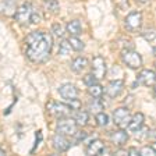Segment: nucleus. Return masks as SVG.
<instances>
[{
	"mask_svg": "<svg viewBox=\"0 0 156 156\" xmlns=\"http://www.w3.org/2000/svg\"><path fill=\"white\" fill-rule=\"evenodd\" d=\"M130 119H131L130 110L126 109V107H119L113 113V121L119 127H126L128 124V121H130Z\"/></svg>",
	"mask_w": 156,
	"mask_h": 156,
	"instance_id": "obj_8",
	"label": "nucleus"
},
{
	"mask_svg": "<svg viewBox=\"0 0 156 156\" xmlns=\"http://www.w3.org/2000/svg\"><path fill=\"white\" fill-rule=\"evenodd\" d=\"M89 109H91V112H94V113H99V112L103 110V105H102V102L98 99V98H95L94 101L91 102V105H89Z\"/></svg>",
	"mask_w": 156,
	"mask_h": 156,
	"instance_id": "obj_21",
	"label": "nucleus"
},
{
	"mask_svg": "<svg viewBox=\"0 0 156 156\" xmlns=\"http://www.w3.org/2000/svg\"><path fill=\"white\" fill-rule=\"evenodd\" d=\"M110 140L116 146H123L124 144L128 141V134L124 130H119L116 133L110 134Z\"/></svg>",
	"mask_w": 156,
	"mask_h": 156,
	"instance_id": "obj_14",
	"label": "nucleus"
},
{
	"mask_svg": "<svg viewBox=\"0 0 156 156\" xmlns=\"http://www.w3.org/2000/svg\"><path fill=\"white\" fill-rule=\"evenodd\" d=\"M121 58H123V62L126 66H128L130 68H140L142 66V57L136 52L134 50H124L123 55H121Z\"/></svg>",
	"mask_w": 156,
	"mask_h": 156,
	"instance_id": "obj_4",
	"label": "nucleus"
},
{
	"mask_svg": "<svg viewBox=\"0 0 156 156\" xmlns=\"http://www.w3.org/2000/svg\"><path fill=\"white\" fill-rule=\"evenodd\" d=\"M53 146L55 149L58 152H66V151L70 149V141L66 138L63 134H57V135L53 136Z\"/></svg>",
	"mask_w": 156,
	"mask_h": 156,
	"instance_id": "obj_12",
	"label": "nucleus"
},
{
	"mask_svg": "<svg viewBox=\"0 0 156 156\" xmlns=\"http://www.w3.org/2000/svg\"><path fill=\"white\" fill-rule=\"evenodd\" d=\"M70 52H71V45H70V42H68V41H63V42L60 43V55L66 56V55H70Z\"/></svg>",
	"mask_w": 156,
	"mask_h": 156,
	"instance_id": "obj_23",
	"label": "nucleus"
},
{
	"mask_svg": "<svg viewBox=\"0 0 156 156\" xmlns=\"http://www.w3.org/2000/svg\"><path fill=\"white\" fill-rule=\"evenodd\" d=\"M27 43V56L34 63H43L52 52L53 38L49 32L35 31L29 34L25 39Z\"/></svg>",
	"mask_w": 156,
	"mask_h": 156,
	"instance_id": "obj_1",
	"label": "nucleus"
},
{
	"mask_svg": "<svg viewBox=\"0 0 156 156\" xmlns=\"http://www.w3.org/2000/svg\"><path fill=\"white\" fill-rule=\"evenodd\" d=\"M91 74L96 78L98 81L102 80V78H105V75H106V64H105L103 57H101V56L94 57V60H92V73Z\"/></svg>",
	"mask_w": 156,
	"mask_h": 156,
	"instance_id": "obj_6",
	"label": "nucleus"
},
{
	"mask_svg": "<svg viewBox=\"0 0 156 156\" xmlns=\"http://www.w3.org/2000/svg\"><path fill=\"white\" fill-rule=\"evenodd\" d=\"M124 23H126L127 29H130V31H138V29L141 28V25H142V14H141L140 11H133V13H130L126 17Z\"/></svg>",
	"mask_w": 156,
	"mask_h": 156,
	"instance_id": "obj_7",
	"label": "nucleus"
},
{
	"mask_svg": "<svg viewBox=\"0 0 156 156\" xmlns=\"http://www.w3.org/2000/svg\"><path fill=\"white\" fill-rule=\"evenodd\" d=\"M88 119H89V114L85 110H80L78 109V112H75V114H74V121L77 126H81V127L87 126Z\"/></svg>",
	"mask_w": 156,
	"mask_h": 156,
	"instance_id": "obj_17",
	"label": "nucleus"
},
{
	"mask_svg": "<svg viewBox=\"0 0 156 156\" xmlns=\"http://www.w3.org/2000/svg\"><path fill=\"white\" fill-rule=\"evenodd\" d=\"M123 88H124V82L121 81V80L112 81V82H109V85L106 87V95L109 98H112V99H113V98H117L121 94Z\"/></svg>",
	"mask_w": 156,
	"mask_h": 156,
	"instance_id": "obj_9",
	"label": "nucleus"
},
{
	"mask_svg": "<svg viewBox=\"0 0 156 156\" xmlns=\"http://www.w3.org/2000/svg\"><path fill=\"white\" fill-rule=\"evenodd\" d=\"M144 121H145V116L142 113H136L134 114V117H131L127 127H128V130L131 133H136V131H140L144 126Z\"/></svg>",
	"mask_w": 156,
	"mask_h": 156,
	"instance_id": "obj_10",
	"label": "nucleus"
},
{
	"mask_svg": "<svg viewBox=\"0 0 156 156\" xmlns=\"http://www.w3.org/2000/svg\"><path fill=\"white\" fill-rule=\"evenodd\" d=\"M3 155H6V152H4V151L0 148V156H3Z\"/></svg>",
	"mask_w": 156,
	"mask_h": 156,
	"instance_id": "obj_32",
	"label": "nucleus"
},
{
	"mask_svg": "<svg viewBox=\"0 0 156 156\" xmlns=\"http://www.w3.org/2000/svg\"><path fill=\"white\" fill-rule=\"evenodd\" d=\"M88 66V60L85 57H77L74 62L71 63V70L77 74H80L81 71H84Z\"/></svg>",
	"mask_w": 156,
	"mask_h": 156,
	"instance_id": "obj_16",
	"label": "nucleus"
},
{
	"mask_svg": "<svg viewBox=\"0 0 156 156\" xmlns=\"http://www.w3.org/2000/svg\"><path fill=\"white\" fill-rule=\"evenodd\" d=\"M103 151H105V144L101 140H94L87 148L88 155H101Z\"/></svg>",
	"mask_w": 156,
	"mask_h": 156,
	"instance_id": "obj_15",
	"label": "nucleus"
},
{
	"mask_svg": "<svg viewBox=\"0 0 156 156\" xmlns=\"http://www.w3.org/2000/svg\"><path fill=\"white\" fill-rule=\"evenodd\" d=\"M128 155H131V156H138V151L134 149V148H131V149L128 151Z\"/></svg>",
	"mask_w": 156,
	"mask_h": 156,
	"instance_id": "obj_30",
	"label": "nucleus"
},
{
	"mask_svg": "<svg viewBox=\"0 0 156 156\" xmlns=\"http://www.w3.org/2000/svg\"><path fill=\"white\" fill-rule=\"evenodd\" d=\"M52 29H53V32L56 34V36H63V35H64V29L62 28V25H60V24H53Z\"/></svg>",
	"mask_w": 156,
	"mask_h": 156,
	"instance_id": "obj_28",
	"label": "nucleus"
},
{
	"mask_svg": "<svg viewBox=\"0 0 156 156\" xmlns=\"http://www.w3.org/2000/svg\"><path fill=\"white\" fill-rule=\"evenodd\" d=\"M74 136H75V141L77 142H81L82 140H85V136H87V133H84V131H75V134H74Z\"/></svg>",
	"mask_w": 156,
	"mask_h": 156,
	"instance_id": "obj_29",
	"label": "nucleus"
},
{
	"mask_svg": "<svg viewBox=\"0 0 156 156\" xmlns=\"http://www.w3.org/2000/svg\"><path fill=\"white\" fill-rule=\"evenodd\" d=\"M56 130L58 134H63V135H74L77 131V124H75L74 119L62 117V119H58Z\"/></svg>",
	"mask_w": 156,
	"mask_h": 156,
	"instance_id": "obj_3",
	"label": "nucleus"
},
{
	"mask_svg": "<svg viewBox=\"0 0 156 156\" xmlns=\"http://www.w3.org/2000/svg\"><path fill=\"white\" fill-rule=\"evenodd\" d=\"M48 110L56 119H62V117H67L68 113L71 112V109L67 106V103H60V102H50L48 105Z\"/></svg>",
	"mask_w": 156,
	"mask_h": 156,
	"instance_id": "obj_5",
	"label": "nucleus"
},
{
	"mask_svg": "<svg viewBox=\"0 0 156 156\" xmlns=\"http://www.w3.org/2000/svg\"><path fill=\"white\" fill-rule=\"evenodd\" d=\"M138 155H142V156H155L156 155V152H155V149L153 148H151V146H144L142 149H140L138 151Z\"/></svg>",
	"mask_w": 156,
	"mask_h": 156,
	"instance_id": "obj_26",
	"label": "nucleus"
},
{
	"mask_svg": "<svg viewBox=\"0 0 156 156\" xmlns=\"http://www.w3.org/2000/svg\"><path fill=\"white\" fill-rule=\"evenodd\" d=\"M88 92H89V95H91L92 98H101L102 95H103V87L102 85H99L96 82V84L91 85V87H88Z\"/></svg>",
	"mask_w": 156,
	"mask_h": 156,
	"instance_id": "obj_19",
	"label": "nucleus"
},
{
	"mask_svg": "<svg viewBox=\"0 0 156 156\" xmlns=\"http://www.w3.org/2000/svg\"><path fill=\"white\" fill-rule=\"evenodd\" d=\"M96 123H98V126L105 127L107 123H109V117H107V114H105L103 112L96 113Z\"/></svg>",
	"mask_w": 156,
	"mask_h": 156,
	"instance_id": "obj_22",
	"label": "nucleus"
},
{
	"mask_svg": "<svg viewBox=\"0 0 156 156\" xmlns=\"http://www.w3.org/2000/svg\"><path fill=\"white\" fill-rule=\"evenodd\" d=\"M140 3H142V4H146V3H149V0H138Z\"/></svg>",
	"mask_w": 156,
	"mask_h": 156,
	"instance_id": "obj_31",
	"label": "nucleus"
},
{
	"mask_svg": "<svg viewBox=\"0 0 156 156\" xmlns=\"http://www.w3.org/2000/svg\"><path fill=\"white\" fill-rule=\"evenodd\" d=\"M67 106L71 109V110H78L81 107V102L78 101L77 98L75 99H67Z\"/></svg>",
	"mask_w": 156,
	"mask_h": 156,
	"instance_id": "obj_25",
	"label": "nucleus"
},
{
	"mask_svg": "<svg viewBox=\"0 0 156 156\" xmlns=\"http://www.w3.org/2000/svg\"><path fill=\"white\" fill-rule=\"evenodd\" d=\"M67 31L70 34H71L73 36H77L81 34V24H80V21L78 20H74V21H70V23L67 24Z\"/></svg>",
	"mask_w": 156,
	"mask_h": 156,
	"instance_id": "obj_18",
	"label": "nucleus"
},
{
	"mask_svg": "<svg viewBox=\"0 0 156 156\" xmlns=\"http://www.w3.org/2000/svg\"><path fill=\"white\" fill-rule=\"evenodd\" d=\"M98 82V80L94 77L92 74H87L84 77V84L87 85V87H91V85H94V84H96Z\"/></svg>",
	"mask_w": 156,
	"mask_h": 156,
	"instance_id": "obj_27",
	"label": "nucleus"
},
{
	"mask_svg": "<svg viewBox=\"0 0 156 156\" xmlns=\"http://www.w3.org/2000/svg\"><path fill=\"white\" fill-rule=\"evenodd\" d=\"M68 42H70V45H71V49L77 50V52H81L82 49H84V43H82V41H80L77 36H73L71 39H68Z\"/></svg>",
	"mask_w": 156,
	"mask_h": 156,
	"instance_id": "obj_20",
	"label": "nucleus"
},
{
	"mask_svg": "<svg viewBox=\"0 0 156 156\" xmlns=\"http://www.w3.org/2000/svg\"><path fill=\"white\" fill-rule=\"evenodd\" d=\"M34 14V7L31 3H24L23 6H20L18 9H16V14L14 18L16 21H18L20 24H28L31 23V17Z\"/></svg>",
	"mask_w": 156,
	"mask_h": 156,
	"instance_id": "obj_2",
	"label": "nucleus"
},
{
	"mask_svg": "<svg viewBox=\"0 0 156 156\" xmlns=\"http://www.w3.org/2000/svg\"><path fill=\"white\" fill-rule=\"evenodd\" d=\"M155 35H156V32H155V29H153V28L148 29V31H145V32L142 34V36H144V38H145L149 43H153V41H155Z\"/></svg>",
	"mask_w": 156,
	"mask_h": 156,
	"instance_id": "obj_24",
	"label": "nucleus"
},
{
	"mask_svg": "<svg viewBox=\"0 0 156 156\" xmlns=\"http://www.w3.org/2000/svg\"><path fill=\"white\" fill-rule=\"evenodd\" d=\"M58 92L62 95V98H64L66 101L67 99H75L78 98V89L75 88V85L73 84H64L58 88Z\"/></svg>",
	"mask_w": 156,
	"mask_h": 156,
	"instance_id": "obj_13",
	"label": "nucleus"
},
{
	"mask_svg": "<svg viewBox=\"0 0 156 156\" xmlns=\"http://www.w3.org/2000/svg\"><path fill=\"white\" fill-rule=\"evenodd\" d=\"M155 73L152 70H144V71L140 73L138 75V82L141 85H145V87H149L152 88L155 85Z\"/></svg>",
	"mask_w": 156,
	"mask_h": 156,
	"instance_id": "obj_11",
	"label": "nucleus"
}]
</instances>
